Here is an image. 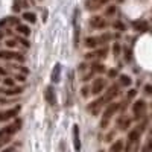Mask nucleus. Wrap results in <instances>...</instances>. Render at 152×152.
Here are the masks:
<instances>
[{
  "label": "nucleus",
  "instance_id": "obj_39",
  "mask_svg": "<svg viewBox=\"0 0 152 152\" xmlns=\"http://www.w3.org/2000/svg\"><path fill=\"white\" fill-rule=\"evenodd\" d=\"M17 69H18V70H20L23 75H26V76L29 75V69H28V67H21V66H17Z\"/></svg>",
  "mask_w": 152,
  "mask_h": 152
},
{
  "label": "nucleus",
  "instance_id": "obj_33",
  "mask_svg": "<svg viewBox=\"0 0 152 152\" xmlns=\"http://www.w3.org/2000/svg\"><path fill=\"white\" fill-rule=\"evenodd\" d=\"M131 59H132V52H131V49H125V61L129 62Z\"/></svg>",
  "mask_w": 152,
  "mask_h": 152
},
{
  "label": "nucleus",
  "instance_id": "obj_40",
  "mask_svg": "<svg viewBox=\"0 0 152 152\" xmlns=\"http://www.w3.org/2000/svg\"><path fill=\"white\" fill-rule=\"evenodd\" d=\"M114 134H116V132H114V131H111V132H108V134H107V137H105V140H107V142H110V140H113V137H114Z\"/></svg>",
  "mask_w": 152,
  "mask_h": 152
},
{
  "label": "nucleus",
  "instance_id": "obj_50",
  "mask_svg": "<svg viewBox=\"0 0 152 152\" xmlns=\"http://www.w3.org/2000/svg\"><path fill=\"white\" fill-rule=\"evenodd\" d=\"M97 152H105V151H97Z\"/></svg>",
  "mask_w": 152,
  "mask_h": 152
},
{
  "label": "nucleus",
  "instance_id": "obj_19",
  "mask_svg": "<svg viewBox=\"0 0 152 152\" xmlns=\"http://www.w3.org/2000/svg\"><path fill=\"white\" fill-rule=\"evenodd\" d=\"M123 148H125L123 140H116L114 143H111V146H110V152H123Z\"/></svg>",
  "mask_w": 152,
  "mask_h": 152
},
{
  "label": "nucleus",
  "instance_id": "obj_10",
  "mask_svg": "<svg viewBox=\"0 0 152 152\" xmlns=\"http://www.w3.org/2000/svg\"><path fill=\"white\" fill-rule=\"evenodd\" d=\"M119 91H120V85H119V84H113V85L108 88V90H107V93L104 94V97H105V100H107V104H110L111 100L119 94Z\"/></svg>",
  "mask_w": 152,
  "mask_h": 152
},
{
  "label": "nucleus",
  "instance_id": "obj_18",
  "mask_svg": "<svg viewBox=\"0 0 152 152\" xmlns=\"http://www.w3.org/2000/svg\"><path fill=\"white\" fill-rule=\"evenodd\" d=\"M84 46L88 47V49H96L99 46V41H97V37H87L84 40Z\"/></svg>",
  "mask_w": 152,
  "mask_h": 152
},
{
  "label": "nucleus",
  "instance_id": "obj_14",
  "mask_svg": "<svg viewBox=\"0 0 152 152\" xmlns=\"http://www.w3.org/2000/svg\"><path fill=\"white\" fill-rule=\"evenodd\" d=\"M73 146H75L76 152L81 151V135H79V126L78 125H73Z\"/></svg>",
  "mask_w": 152,
  "mask_h": 152
},
{
  "label": "nucleus",
  "instance_id": "obj_30",
  "mask_svg": "<svg viewBox=\"0 0 152 152\" xmlns=\"http://www.w3.org/2000/svg\"><path fill=\"white\" fill-rule=\"evenodd\" d=\"M117 76H119L117 69H110V70H108V78H110V79H114V78H117Z\"/></svg>",
  "mask_w": 152,
  "mask_h": 152
},
{
  "label": "nucleus",
  "instance_id": "obj_26",
  "mask_svg": "<svg viewBox=\"0 0 152 152\" xmlns=\"http://www.w3.org/2000/svg\"><path fill=\"white\" fill-rule=\"evenodd\" d=\"M3 85L8 87V88L15 87V79H14V78H9V76H6V78L3 79Z\"/></svg>",
  "mask_w": 152,
  "mask_h": 152
},
{
  "label": "nucleus",
  "instance_id": "obj_16",
  "mask_svg": "<svg viewBox=\"0 0 152 152\" xmlns=\"http://www.w3.org/2000/svg\"><path fill=\"white\" fill-rule=\"evenodd\" d=\"M132 28H134L137 32L143 34V32H146V31L149 29V24H148L146 20H135V21H132Z\"/></svg>",
  "mask_w": 152,
  "mask_h": 152
},
{
  "label": "nucleus",
  "instance_id": "obj_25",
  "mask_svg": "<svg viewBox=\"0 0 152 152\" xmlns=\"http://www.w3.org/2000/svg\"><path fill=\"white\" fill-rule=\"evenodd\" d=\"M91 69H93L94 73H104V72L107 70L105 66H104V64H99V62H94V64L91 66Z\"/></svg>",
  "mask_w": 152,
  "mask_h": 152
},
{
  "label": "nucleus",
  "instance_id": "obj_21",
  "mask_svg": "<svg viewBox=\"0 0 152 152\" xmlns=\"http://www.w3.org/2000/svg\"><path fill=\"white\" fill-rule=\"evenodd\" d=\"M131 78L128 75H120L119 76V85H122V87H129L131 85Z\"/></svg>",
  "mask_w": 152,
  "mask_h": 152
},
{
  "label": "nucleus",
  "instance_id": "obj_51",
  "mask_svg": "<svg viewBox=\"0 0 152 152\" xmlns=\"http://www.w3.org/2000/svg\"><path fill=\"white\" fill-rule=\"evenodd\" d=\"M119 2H123V0H119Z\"/></svg>",
  "mask_w": 152,
  "mask_h": 152
},
{
  "label": "nucleus",
  "instance_id": "obj_11",
  "mask_svg": "<svg viewBox=\"0 0 152 152\" xmlns=\"http://www.w3.org/2000/svg\"><path fill=\"white\" fill-rule=\"evenodd\" d=\"M44 97H46V102L50 105V107H55L56 105V94H55V90L52 87H46V91H44Z\"/></svg>",
  "mask_w": 152,
  "mask_h": 152
},
{
  "label": "nucleus",
  "instance_id": "obj_36",
  "mask_svg": "<svg viewBox=\"0 0 152 152\" xmlns=\"http://www.w3.org/2000/svg\"><path fill=\"white\" fill-rule=\"evenodd\" d=\"M93 75H94V72L91 70V72H88L87 75H84L82 76V82H88V81H90L91 78H93Z\"/></svg>",
  "mask_w": 152,
  "mask_h": 152
},
{
  "label": "nucleus",
  "instance_id": "obj_29",
  "mask_svg": "<svg viewBox=\"0 0 152 152\" xmlns=\"http://www.w3.org/2000/svg\"><path fill=\"white\" fill-rule=\"evenodd\" d=\"M90 93H91V90H90V87H88V85H84L81 88V96L82 97H88V96H90Z\"/></svg>",
  "mask_w": 152,
  "mask_h": 152
},
{
  "label": "nucleus",
  "instance_id": "obj_44",
  "mask_svg": "<svg viewBox=\"0 0 152 152\" xmlns=\"http://www.w3.org/2000/svg\"><path fill=\"white\" fill-rule=\"evenodd\" d=\"M0 104H9V99L3 97V96H0Z\"/></svg>",
  "mask_w": 152,
  "mask_h": 152
},
{
  "label": "nucleus",
  "instance_id": "obj_9",
  "mask_svg": "<svg viewBox=\"0 0 152 152\" xmlns=\"http://www.w3.org/2000/svg\"><path fill=\"white\" fill-rule=\"evenodd\" d=\"M90 26L93 29H105L108 26V23L104 20V17H100V15H94L90 18Z\"/></svg>",
  "mask_w": 152,
  "mask_h": 152
},
{
  "label": "nucleus",
  "instance_id": "obj_12",
  "mask_svg": "<svg viewBox=\"0 0 152 152\" xmlns=\"http://www.w3.org/2000/svg\"><path fill=\"white\" fill-rule=\"evenodd\" d=\"M108 0H85V6L88 11H97L99 8H102Z\"/></svg>",
  "mask_w": 152,
  "mask_h": 152
},
{
  "label": "nucleus",
  "instance_id": "obj_5",
  "mask_svg": "<svg viewBox=\"0 0 152 152\" xmlns=\"http://www.w3.org/2000/svg\"><path fill=\"white\" fill-rule=\"evenodd\" d=\"M104 105H107V100H105L104 96H100V97H97L96 100H93L91 104L87 105V111L90 113V114H93V116H96V114H99L100 108H102Z\"/></svg>",
  "mask_w": 152,
  "mask_h": 152
},
{
  "label": "nucleus",
  "instance_id": "obj_35",
  "mask_svg": "<svg viewBox=\"0 0 152 152\" xmlns=\"http://www.w3.org/2000/svg\"><path fill=\"white\" fill-rule=\"evenodd\" d=\"M15 40H17V43H20V44H23V46H24V47H26V49H28V47L31 46V44H29V41H28V40H24V38H21V37H17V38H15Z\"/></svg>",
  "mask_w": 152,
  "mask_h": 152
},
{
  "label": "nucleus",
  "instance_id": "obj_23",
  "mask_svg": "<svg viewBox=\"0 0 152 152\" xmlns=\"http://www.w3.org/2000/svg\"><path fill=\"white\" fill-rule=\"evenodd\" d=\"M113 38V35L111 34H102V35H99L97 37V41H99V46H105L110 40Z\"/></svg>",
  "mask_w": 152,
  "mask_h": 152
},
{
  "label": "nucleus",
  "instance_id": "obj_28",
  "mask_svg": "<svg viewBox=\"0 0 152 152\" xmlns=\"http://www.w3.org/2000/svg\"><path fill=\"white\" fill-rule=\"evenodd\" d=\"M120 53H122V46H120L119 43H114V44H113V55L117 58Z\"/></svg>",
  "mask_w": 152,
  "mask_h": 152
},
{
  "label": "nucleus",
  "instance_id": "obj_38",
  "mask_svg": "<svg viewBox=\"0 0 152 152\" xmlns=\"http://www.w3.org/2000/svg\"><path fill=\"white\" fill-rule=\"evenodd\" d=\"M145 148L148 149V152H152V137H149V140L146 142V145H145Z\"/></svg>",
  "mask_w": 152,
  "mask_h": 152
},
{
  "label": "nucleus",
  "instance_id": "obj_3",
  "mask_svg": "<svg viewBox=\"0 0 152 152\" xmlns=\"http://www.w3.org/2000/svg\"><path fill=\"white\" fill-rule=\"evenodd\" d=\"M0 59H6V61H18L24 62V55L20 52H14V50H0Z\"/></svg>",
  "mask_w": 152,
  "mask_h": 152
},
{
  "label": "nucleus",
  "instance_id": "obj_7",
  "mask_svg": "<svg viewBox=\"0 0 152 152\" xmlns=\"http://www.w3.org/2000/svg\"><path fill=\"white\" fill-rule=\"evenodd\" d=\"M107 87V81L104 79V78H96L94 81H93V84H91V94H94V96H97V94H100L104 91V88Z\"/></svg>",
  "mask_w": 152,
  "mask_h": 152
},
{
  "label": "nucleus",
  "instance_id": "obj_8",
  "mask_svg": "<svg viewBox=\"0 0 152 152\" xmlns=\"http://www.w3.org/2000/svg\"><path fill=\"white\" fill-rule=\"evenodd\" d=\"M108 55V47H100V49H96V50H93V52H88V53H85V59H94V58H105Z\"/></svg>",
  "mask_w": 152,
  "mask_h": 152
},
{
  "label": "nucleus",
  "instance_id": "obj_2",
  "mask_svg": "<svg viewBox=\"0 0 152 152\" xmlns=\"http://www.w3.org/2000/svg\"><path fill=\"white\" fill-rule=\"evenodd\" d=\"M21 119L20 117H15L14 123H9L8 126H5V128L0 129V138H12V135H15L20 129H21Z\"/></svg>",
  "mask_w": 152,
  "mask_h": 152
},
{
  "label": "nucleus",
  "instance_id": "obj_32",
  "mask_svg": "<svg viewBox=\"0 0 152 152\" xmlns=\"http://www.w3.org/2000/svg\"><path fill=\"white\" fill-rule=\"evenodd\" d=\"M6 47L8 49H14L15 46H17V40H14V38H11V40H6Z\"/></svg>",
  "mask_w": 152,
  "mask_h": 152
},
{
  "label": "nucleus",
  "instance_id": "obj_17",
  "mask_svg": "<svg viewBox=\"0 0 152 152\" xmlns=\"http://www.w3.org/2000/svg\"><path fill=\"white\" fill-rule=\"evenodd\" d=\"M59 78H61V64H56L53 66V70H52V75H50V81L53 84H58L59 82Z\"/></svg>",
  "mask_w": 152,
  "mask_h": 152
},
{
  "label": "nucleus",
  "instance_id": "obj_24",
  "mask_svg": "<svg viewBox=\"0 0 152 152\" xmlns=\"http://www.w3.org/2000/svg\"><path fill=\"white\" fill-rule=\"evenodd\" d=\"M111 26L116 29V31H120V32H123V31H126V24L123 23V21H120V20H116V21H113V24Z\"/></svg>",
  "mask_w": 152,
  "mask_h": 152
},
{
  "label": "nucleus",
  "instance_id": "obj_45",
  "mask_svg": "<svg viewBox=\"0 0 152 152\" xmlns=\"http://www.w3.org/2000/svg\"><path fill=\"white\" fill-rule=\"evenodd\" d=\"M2 152H14V148H6V149H3Z\"/></svg>",
  "mask_w": 152,
  "mask_h": 152
},
{
  "label": "nucleus",
  "instance_id": "obj_6",
  "mask_svg": "<svg viewBox=\"0 0 152 152\" xmlns=\"http://www.w3.org/2000/svg\"><path fill=\"white\" fill-rule=\"evenodd\" d=\"M132 113H134V119L140 120L145 116V113H146V102L145 100H142V99L135 100L134 105H132Z\"/></svg>",
  "mask_w": 152,
  "mask_h": 152
},
{
  "label": "nucleus",
  "instance_id": "obj_13",
  "mask_svg": "<svg viewBox=\"0 0 152 152\" xmlns=\"http://www.w3.org/2000/svg\"><path fill=\"white\" fill-rule=\"evenodd\" d=\"M0 93L2 94H6V96H17V94H21L23 93V87H12V88H8V87H0Z\"/></svg>",
  "mask_w": 152,
  "mask_h": 152
},
{
  "label": "nucleus",
  "instance_id": "obj_1",
  "mask_svg": "<svg viewBox=\"0 0 152 152\" xmlns=\"http://www.w3.org/2000/svg\"><path fill=\"white\" fill-rule=\"evenodd\" d=\"M119 110H120V104H116V102L108 104V107L105 108V111H104V114H102V119H100V123H99L100 128L105 129L107 126L110 125L111 117H113V116H114V114H116Z\"/></svg>",
  "mask_w": 152,
  "mask_h": 152
},
{
  "label": "nucleus",
  "instance_id": "obj_43",
  "mask_svg": "<svg viewBox=\"0 0 152 152\" xmlns=\"http://www.w3.org/2000/svg\"><path fill=\"white\" fill-rule=\"evenodd\" d=\"M0 76H5V78H6V76H8V72L3 69V67H0Z\"/></svg>",
  "mask_w": 152,
  "mask_h": 152
},
{
  "label": "nucleus",
  "instance_id": "obj_37",
  "mask_svg": "<svg viewBox=\"0 0 152 152\" xmlns=\"http://www.w3.org/2000/svg\"><path fill=\"white\" fill-rule=\"evenodd\" d=\"M145 94L146 96H152V84L145 85Z\"/></svg>",
  "mask_w": 152,
  "mask_h": 152
},
{
  "label": "nucleus",
  "instance_id": "obj_20",
  "mask_svg": "<svg viewBox=\"0 0 152 152\" xmlns=\"http://www.w3.org/2000/svg\"><path fill=\"white\" fill-rule=\"evenodd\" d=\"M15 31L18 32V34H21V35H24V37H28V35H31V28L29 26H26V24H18V26H15Z\"/></svg>",
  "mask_w": 152,
  "mask_h": 152
},
{
  "label": "nucleus",
  "instance_id": "obj_22",
  "mask_svg": "<svg viewBox=\"0 0 152 152\" xmlns=\"http://www.w3.org/2000/svg\"><path fill=\"white\" fill-rule=\"evenodd\" d=\"M23 20H24V21H29V23H37V15H35V12L26 11V12L23 14Z\"/></svg>",
  "mask_w": 152,
  "mask_h": 152
},
{
  "label": "nucleus",
  "instance_id": "obj_49",
  "mask_svg": "<svg viewBox=\"0 0 152 152\" xmlns=\"http://www.w3.org/2000/svg\"><path fill=\"white\" fill-rule=\"evenodd\" d=\"M151 137H152V128H151Z\"/></svg>",
  "mask_w": 152,
  "mask_h": 152
},
{
  "label": "nucleus",
  "instance_id": "obj_42",
  "mask_svg": "<svg viewBox=\"0 0 152 152\" xmlns=\"http://www.w3.org/2000/svg\"><path fill=\"white\" fill-rule=\"evenodd\" d=\"M14 79H18V81H26V76H24V75H17V76H14Z\"/></svg>",
  "mask_w": 152,
  "mask_h": 152
},
{
  "label": "nucleus",
  "instance_id": "obj_15",
  "mask_svg": "<svg viewBox=\"0 0 152 152\" xmlns=\"http://www.w3.org/2000/svg\"><path fill=\"white\" fill-rule=\"evenodd\" d=\"M131 122H132V119L126 117V116H122V117L117 119L116 125H117V128H119L120 131H126V129H128L129 126H131Z\"/></svg>",
  "mask_w": 152,
  "mask_h": 152
},
{
  "label": "nucleus",
  "instance_id": "obj_48",
  "mask_svg": "<svg viewBox=\"0 0 152 152\" xmlns=\"http://www.w3.org/2000/svg\"><path fill=\"white\" fill-rule=\"evenodd\" d=\"M142 152H148V149H146V148L143 146V148H142Z\"/></svg>",
  "mask_w": 152,
  "mask_h": 152
},
{
  "label": "nucleus",
  "instance_id": "obj_34",
  "mask_svg": "<svg viewBox=\"0 0 152 152\" xmlns=\"http://www.w3.org/2000/svg\"><path fill=\"white\" fill-rule=\"evenodd\" d=\"M135 94H137V90H135V88L129 90L128 93H126V100H131V99H134V97H135Z\"/></svg>",
  "mask_w": 152,
  "mask_h": 152
},
{
  "label": "nucleus",
  "instance_id": "obj_46",
  "mask_svg": "<svg viewBox=\"0 0 152 152\" xmlns=\"http://www.w3.org/2000/svg\"><path fill=\"white\" fill-rule=\"evenodd\" d=\"M85 67H87V64H85V62H82V64H79V70H81V72H82V70H84Z\"/></svg>",
  "mask_w": 152,
  "mask_h": 152
},
{
  "label": "nucleus",
  "instance_id": "obj_41",
  "mask_svg": "<svg viewBox=\"0 0 152 152\" xmlns=\"http://www.w3.org/2000/svg\"><path fill=\"white\" fill-rule=\"evenodd\" d=\"M12 8H14V12H18L20 11V2H18V0H15V3H14V6H12Z\"/></svg>",
  "mask_w": 152,
  "mask_h": 152
},
{
  "label": "nucleus",
  "instance_id": "obj_47",
  "mask_svg": "<svg viewBox=\"0 0 152 152\" xmlns=\"http://www.w3.org/2000/svg\"><path fill=\"white\" fill-rule=\"evenodd\" d=\"M3 37H5V32H3V31H0V40H3Z\"/></svg>",
  "mask_w": 152,
  "mask_h": 152
},
{
  "label": "nucleus",
  "instance_id": "obj_27",
  "mask_svg": "<svg viewBox=\"0 0 152 152\" xmlns=\"http://www.w3.org/2000/svg\"><path fill=\"white\" fill-rule=\"evenodd\" d=\"M117 12V6H114V5H110L107 9H105V15L107 17H111V15H114Z\"/></svg>",
  "mask_w": 152,
  "mask_h": 152
},
{
  "label": "nucleus",
  "instance_id": "obj_31",
  "mask_svg": "<svg viewBox=\"0 0 152 152\" xmlns=\"http://www.w3.org/2000/svg\"><path fill=\"white\" fill-rule=\"evenodd\" d=\"M20 20L17 18V17H9V18H6V23H9V24H12V26H18V23Z\"/></svg>",
  "mask_w": 152,
  "mask_h": 152
},
{
  "label": "nucleus",
  "instance_id": "obj_4",
  "mask_svg": "<svg viewBox=\"0 0 152 152\" xmlns=\"http://www.w3.org/2000/svg\"><path fill=\"white\" fill-rule=\"evenodd\" d=\"M21 111V105H15L14 108H9L5 111H0V122H6L11 119H15Z\"/></svg>",
  "mask_w": 152,
  "mask_h": 152
}]
</instances>
